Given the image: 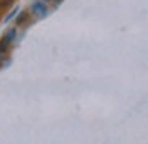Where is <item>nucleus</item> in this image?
Segmentation results:
<instances>
[{"label":"nucleus","instance_id":"nucleus-2","mask_svg":"<svg viewBox=\"0 0 148 144\" xmlns=\"http://www.w3.org/2000/svg\"><path fill=\"white\" fill-rule=\"evenodd\" d=\"M28 16H29L28 12H21V14H19V17L16 19V26H21V24H23V22L28 19Z\"/></svg>","mask_w":148,"mask_h":144},{"label":"nucleus","instance_id":"nucleus-4","mask_svg":"<svg viewBox=\"0 0 148 144\" xmlns=\"http://www.w3.org/2000/svg\"><path fill=\"white\" fill-rule=\"evenodd\" d=\"M2 2H3V5H5V7H9V5H10L14 0H2Z\"/></svg>","mask_w":148,"mask_h":144},{"label":"nucleus","instance_id":"nucleus-1","mask_svg":"<svg viewBox=\"0 0 148 144\" xmlns=\"http://www.w3.org/2000/svg\"><path fill=\"white\" fill-rule=\"evenodd\" d=\"M45 10H47V9H45L43 2H38V3L33 5V12H36L38 16H43V14H45Z\"/></svg>","mask_w":148,"mask_h":144},{"label":"nucleus","instance_id":"nucleus-3","mask_svg":"<svg viewBox=\"0 0 148 144\" xmlns=\"http://www.w3.org/2000/svg\"><path fill=\"white\" fill-rule=\"evenodd\" d=\"M7 48H9V38H3V39L0 41V53H5Z\"/></svg>","mask_w":148,"mask_h":144}]
</instances>
